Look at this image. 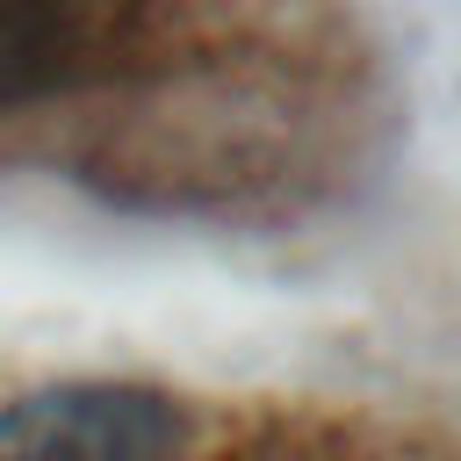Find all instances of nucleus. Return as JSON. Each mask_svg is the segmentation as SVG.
<instances>
[{"mask_svg":"<svg viewBox=\"0 0 461 461\" xmlns=\"http://www.w3.org/2000/svg\"><path fill=\"white\" fill-rule=\"evenodd\" d=\"M180 411L137 382H65L0 411V461H173Z\"/></svg>","mask_w":461,"mask_h":461,"instance_id":"f257e3e1","label":"nucleus"},{"mask_svg":"<svg viewBox=\"0 0 461 461\" xmlns=\"http://www.w3.org/2000/svg\"><path fill=\"white\" fill-rule=\"evenodd\" d=\"M79 72V14L65 0H0V115L58 94Z\"/></svg>","mask_w":461,"mask_h":461,"instance_id":"f03ea898","label":"nucleus"}]
</instances>
